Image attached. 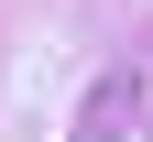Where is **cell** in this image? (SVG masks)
Returning <instances> with one entry per match:
<instances>
[{
	"label": "cell",
	"instance_id": "1",
	"mask_svg": "<svg viewBox=\"0 0 153 142\" xmlns=\"http://www.w3.org/2000/svg\"><path fill=\"white\" fill-rule=\"evenodd\" d=\"M131 131H142V88H131V77H109V88L88 98V131H76V142H131Z\"/></svg>",
	"mask_w": 153,
	"mask_h": 142
}]
</instances>
